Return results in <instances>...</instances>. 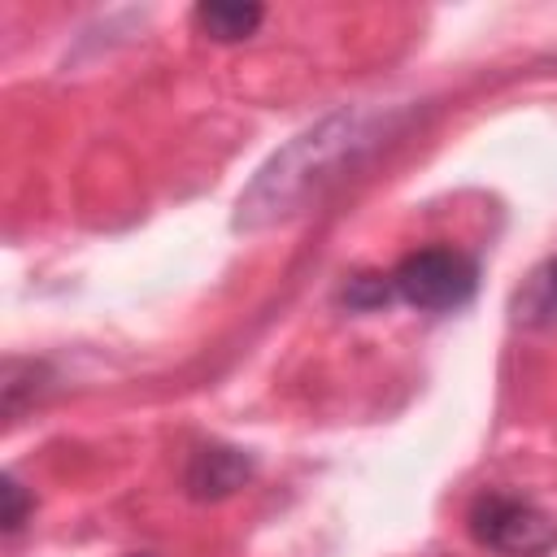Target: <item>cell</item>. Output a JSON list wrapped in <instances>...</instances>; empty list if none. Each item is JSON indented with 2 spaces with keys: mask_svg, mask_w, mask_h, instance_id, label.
Returning a JSON list of instances; mask_svg holds the SVG:
<instances>
[{
  "mask_svg": "<svg viewBox=\"0 0 557 557\" xmlns=\"http://www.w3.org/2000/svg\"><path fill=\"white\" fill-rule=\"evenodd\" d=\"M252 479V457L235 444H200L183 466V492L191 500H226Z\"/></svg>",
  "mask_w": 557,
  "mask_h": 557,
  "instance_id": "277c9868",
  "label": "cell"
},
{
  "mask_svg": "<svg viewBox=\"0 0 557 557\" xmlns=\"http://www.w3.org/2000/svg\"><path fill=\"white\" fill-rule=\"evenodd\" d=\"M265 22L261 4H235V0H205L191 9V26L213 39V44H239L248 35H257V26Z\"/></svg>",
  "mask_w": 557,
  "mask_h": 557,
  "instance_id": "8992f818",
  "label": "cell"
},
{
  "mask_svg": "<svg viewBox=\"0 0 557 557\" xmlns=\"http://www.w3.org/2000/svg\"><path fill=\"white\" fill-rule=\"evenodd\" d=\"M26 513H30V500H26V487L9 474L4 479V535H17L26 527Z\"/></svg>",
  "mask_w": 557,
  "mask_h": 557,
  "instance_id": "ba28073f",
  "label": "cell"
},
{
  "mask_svg": "<svg viewBox=\"0 0 557 557\" xmlns=\"http://www.w3.org/2000/svg\"><path fill=\"white\" fill-rule=\"evenodd\" d=\"M509 313L527 331H557V257L540 261L509 300Z\"/></svg>",
  "mask_w": 557,
  "mask_h": 557,
  "instance_id": "5b68a950",
  "label": "cell"
},
{
  "mask_svg": "<svg viewBox=\"0 0 557 557\" xmlns=\"http://www.w3.org/2000/svg\"><path fill=\"white\" fill-rule=\"evenodd\" d=\"M387 300H396V292H392V278L379 274V270L348 274L344 287H339V305H344L348 313H374V309H383Z\"/></svg>",
  "mask_w": 557,
  "mask_h": 557,
  "instance_id": "52a82bcc",
  "label": "cell"
},
{
  "mask_svg": "<svg viewBox=\"0 0 557 557\" xmlns=\"http://www.w3.org/2000/svg\"><path fill=\"white\" fill-rule=\"evenodd\" d=\"M131 557H148V553H131Z\"/></svg>",
  "mask_w": 557,
  "mask_h": 557,
  "instance_id": "9c48e42d",
  "label": "cell"
},
{
  "mask_svg": "<svg viewBox=\"0 0 557 557\" xmlns=\"http://www.w3.org/2000/svg\"><path fill=\"white\" fill-rule=\"evenodd\" d=\"M466 531L496 557H544L557 548V518L518 492H479L466 509Z\"/></svg>",
  "mask_w": 557,
  "mask_h": 557,
  "instance_id": "3957f363",
  "label": "cell"
},
{
  "mask_svg": "<svg viewBox=\"0 0 557 557\" xmlns=\"http://www.w3.org/2000/svg\"><path fill=\"white\" fill-rule=\"evenodd\" d=\"M379 131H387V117L379 122L374 113H335L309 126L283 152H274L252 187L239 196L235 226H270L300 213L309 200L322 196L326 183L344 178V165L352 170V161L379 139Z\"/></svg>",
  "mask_w": 557,
  "mask_h": 557,
  "instance_id": "6da1fadb",
  "label": "cell"
},
{
  "mask_svg": "<svg viewBox=\"0 0 557 557\" xmlns=\"http://www.w3.org/2000/svg\"><path fill=\"white\" fill-rule=\"evenodd\" d=\"M392 292L418 313H453L479 292V261L453 244H426L405 252L392 270Z\"/></svg>",
  "mask_w": 557,
  "mask_h": 557,
  "instance_id": "7a4b0ae2",
  "label": "cell"
}]
</instances>
